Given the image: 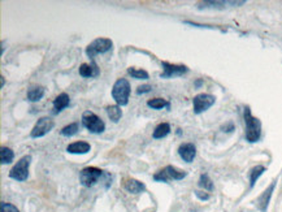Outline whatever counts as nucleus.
<instances>
[{
    "mask_svg": "<svg viewBox=\"0 0 282 212\" xmlns=\"http://www.w3.org/2000/svg\"><path fill=\"white\" fill-rule=\"evenodd\" d=\"M171 133V125L168 122H161L159 125L155 128L152 133V137L155 140H161V138H165Z\"/></svg>",
    "mask_w": 282,
    "mask_h": 212,
    "instance_id": "a211bd4d",
    "label": "nucleus"
},
{
    "mask_svg": "<svg viewBox=\"0 0 282 212\" xmlns=\"http://www.w3.org/2000/svg\"><path fill=\"white\" fill-rule=\"evenodd\" d=\"M244 124H246V140L251 143H255L261 136V122L258 118L252 116L248 107L244 108Z\"/></svg>",
    "mask_w": 282,
    "mask_h": 212,
    "instance_id": "f257e3e1",
    "label": "nucleus"
},
{
    "mask_svg": "<svg viewBox=\"0 0 282 212\" xmlns=\"http://www.w3.org/2000/svg\"><path fill=\"white\" fill-rule=\"evenodd\" d=\"M54 126L55 121L52 118H48V116H43V118H41L38 121L35 122L34 128L31 129L30 137L31 138H42L46 134H48L54 129Z\"/></svg>",
    "mask_w": 282,
    "mask_h": 212,
    "instance_id": "6e6552de",
    "label": "nucleus"
},
{
    "mask_svg": "<svg viewBox=\"0 0 282 212\" xmlns=\"http://www.w3.org/2000/svg\"><path fill=\"white\" fill-rule=\"evenodd\" d=\"M0 78H1V87H3L4 84H5V81H4V77H3V76L0 77Z\"/></svg>",
    "mask_w": 282,
    "mask_h": 212,
    "instance_id": "c85d7f7f",
    "label": "nucleus"
},
{
    "mask_svg": "<svg viewBox=\"0 0 282 212\" xmlns=\"http://www.w3.org/2000/svg\"><path fill=\"white\" fill-rule=\"evenodd\" d=\"M82 125L91 134H102L106 130V124L103 120L91 111H85L82 114Z\"/></svg>",
    "mask_w": 282,
    "mask_h": 212,
    "instance_id": "7ed1b4c3",
    "label": "nucleus"
},
{
    "mask_svg": "<svg viewBox=\"0 0 282 212\" xmlns=\"http://www.w3.org/2000/svg\"><path fill=\"white\" fill-rule=\"evenodd\" d=\"M276 182H272L271 186L267 188V190L264 191L259 198H258V207H259L260 211L265 212L268 209V205H269V201H271L272 193H273V190H275Z\"/></svg>",
    "mask_w": 282,
    "mask_h": 212,
    "instance_id": "2eb2a0df",
    "label": "nucleus"
},
{
    "mask_svg": "<svg viewBox=\"0 0 282 212\" xmlns=\"http://www.w3.org/2000/svg\"><path fill=\"white\" fill-rule=\"evenodd\" d=\"M30 163H31L30 155L22 156V158L13 165V168L9 170V177H11L12 180H16V181L20 182L27 180V177H29V167H30Z\"/></svg>",
    "mask_w": 282,
    "mask_h": 212,
    "instance_id": "20e7f679",
    "label": "nucleus"
},
{
    "mask_svg": "<svg viewBox=\"0 0 282 212\" xmlns=\"http://www.w3.org/2000/svg\"><path fill=\"white\" fill-rule=\"evenodd\" d=\"M152 90V87L150 86V85H143V86H139L137 89V94H146V93H150V91Z\"/></svg>",
    "mask_w": 282,
    "mask_h": 212,
    "instance_id": "bb28decb",
    "label": "nucleus"
},
{
    "mask_svg": "<svg viewBox=\"0 0 282 212\" xmlns=\"http://www.w3.org/2000/svg\"><path fill=\"white\" fill-rule=\"evenodd\" d=\"M130 96V84L126 78H118L112 87V98L117 106H128Z\"/></svg>",
    "mask_w": 282,
    "mask_h": 212,
    "instance_id": "f03ea898",
    "label": "nucleus"
},
{
    "mask_svg": "<svg viewBox=\"0 0 282 212\" xmlns=\"http://www.w3.org/2000/svg\"><path fill=\"white\" fill-rule=\"evenodd\" d=\"M113 42L109 38H96L86 47V55L90 59H94L99 53H106L111 51Z\"/></svg>",
    "mask_w": 282,
    "mask_h": 212,
    "instance_id": "423d86ee",
    "label": "nucleus"
},
{
    "mask_svg": "<svg viewBox=\"0 0 282 212\" xmlns=\"http://www.w3.org/2000/svg\"><path fill=\"white\" fill-rule=\"evenodd\" d=\"M163 67V72H161V78H174V77H181L189 72V68L186 65H177L171 64L168 61H163L161 63Z\"/></svg>",
    "mask_w": 282,
    "mask_h": 212,
    "instance_id": "9d476101",
    "label": "nucleus"
},
{
    "mask_svg": "<svg viewBox=\"0 0 282 212\" xmlns=\"http://www.w3.org/2000/svg\"><path fill=\"white\" fill-rule=\"evenodd\" d=\"M3 52H4V41L1 42V55H3Z\"/></svg>",
    "mask_w": 282,
    "mask_h": 212,
    "instance_id": "c756f323",
    "label": "nucleus"
},
{
    "mask_svg": "<svg viewBox=\"0 0 282 212\" xmlns=\"http://www.w3.org/2000/svg\"><path fill=\"white\" fill-rule=\"evenodd\" d=\"M91 150V146L87 142H84V141H78V142H73L66 147V151L69 154H76V155H84V154H87L88 151Z\"/></svg>",
    "mask_w": 282,
    "mask_h": 212,
    "instance_id": "ddd939ff",
    "label": "nucleus"
},
{
    "mask_svg": "<svg viewBox=\"0 0 282 212\" xmlns=\"http://www.w3.org/2000/svg\"><path fill=\"white\" fill-rule=\"evenodd\" d=\"M178 155L181 156V159L186 163H191L193 160L195 159L196 156V147H195L194 143H182L178 147Z\"/></svg>",
    "mask_w": 282,
    "mask_h": 212,
    "instance_id": "9b49d317",
    "label": "nucleus"
},
{
    "mask_svg": "<svg viewBox=\"0 0 282 212\" xmlns=\"http://www.w3.org/2000/svg\"><path fill=\"white\" fill-rule=\"evenodd\" d=\"M106 111H107L108 118H109V120H111L112 122H118L121 120L122 111L121 107L117 106V104H116V106H108Z\"/></svg>",
    "mask_w": 282,
    "mask_h": 212,
    "instance_id": "412c9836",
    "label": "nucleus"
},
{
    "mask_svg": "<svg viewBox=\"0 0 282 212\" xmlns=\"http://www.w3.org/2000/svg\"><path fill=\"white\" fill-rule=\"evenodd\" d=\"M186 176L187 172H185V170L178 169V168L173 167V165H167L165 168L159 170L157 173L153 174V180L157 182H168L171 180L179 181V180H183Z\"/></svg>",
    "mask_w": 282,
    "mask_h": 212,
    "instance_id": "39448f33",
    "label": "nucleus"
},
{
    "mask_svg": "<svg viewBox=\"0 0 282 212\" xmlns=\"http://www.w3.org/2000/svg\"><path fill=\"white\" fill-rule=\"evenodd\" d=\"M70 104V98H69V95L66 93H61L55 98L54 100V111H52V114L57 115L63 112V111L66 108V107Z\"/></svg>",
    "mask_w": 282,
    "mask_h": 212,
    "instance_id": "4468645a",
    "label": "nucleus"
},
{
    "mask_svg": "<svg viewBox=\"0 0 282 212\" xmlns=\"http://www.w3.org/2000/svg\"><path fill=\"white\" fill-rule=\"evenodd\" d=\"M44 87L43 86H38V85H35V86L29 87V90H27V100L29 102H39L41 99L43 98V95H44Z\"/></svg>",
    "mask_w": 282,
    "mask_h": 212,
    "instance_id": "f3484780",
    "label": "nucleus"
},
{
    "mask_svg": "<svg viewBox=\"0 0 282 212\" xmlns=\"http://www.w3.org/2000/svg\"><path fill=\"white\" fill-rule=\"evenodd\" d=\"M80 130V125H78V122H72V124H69V125L64 126V128L60 130V134L63 137H73L76 136L77 133Z\"/></svg>",
    "mask_w": 282,
    "mask_h": 212,
    "instance_id": "5701e85b",
    "label": "nucleus"
},
{
    "mask_svg": "<svg viewBox=\"0 0 282 212\" xmlns=\"http://www.w3.org/2000/svg\"><path fill=\"white\" fill-rule=\"evenodd\" d=\"M0 212H20L17 210V207L11 203H7V202H1L0 203Z\"/></svg>",
    "mask_w": 282,
    "mask_h": 212,
    "instance_id": "a878e982",
    "label": "nucleus"
},
{
    "mask_svg": "<svg viewBox=\"0 0 282 212\" xmlns=\"http://www.w3.org/2000/svg\"><path fill=\"white\" fill-rule=\"evenodd\" d=\"M104 176V170L96 167H86L80 172V182L85 188H91Z\"/></svg>",
    "mask_w": 282,
    "mask_h": 212,
    "instance_id": "0eeeda50",
    "label": "nucleus"
},
{
    "mask_svg": "<svg viewBox=\"0 0 282 212\" xmlns=\"http://www.w3.org/2000/svg\"><path fill=\"white\" fill-rule=\"evenodd\" d=\"M195 195H196L199 199H202V201H207V199H210V194L203 193V191H195Z\"/></svg>",
    "mask_w": 282,
    "mask_h": 212,
    "instance_id": "cd10ccee",
    "label": "nucleus"
},
{
    "mask_svg": "<svg viewBox=\"0 0 282 212\" xmlns=\"http://www.w3.org/2000/svg\"><path fill=\"white\" fill-rule=\"evenodd\" d=\"M13 159H15V152H13L12 148L5 147V146L0 148V163L3 164V165L4 164L12 163Z\"/></svg>",
    "mask_w": 282,
    "mask_h": 212,
    "instance_id": "aec40b11",
    "label": "nucleus"
},
{
    "mask_svg": "<svg viewBox=\"0 0 282 212\" xmlns=\"http://www.w3.org/2000/svg\"><path fill=\"white\" fill-rule=\"evenodd\" d=\"M199 186L206 190V191H212L214 190V182H212L208 174H202L200 176V178H199Z\"/></svg>",
    "mask_w": 282,
    "mask_h": 212,
    "instance_id": "393cba45",
    "label": "nucleus"
},
{
    "mask_svg": "<svg viewBox=\"0 0 282 212\" xmlns=\"http://www.w3.org/2000/svg\"><path fill=\"white\" fill-rule=\"evenodd\" d=\"M99 68L96 67L95 63H91V64H84L80 67V76L85 77V78H92V77L99 76Z\"/></svg>",
    "mask_w": 282,
    "mask_h": 212,
    "instance_id": "dca6fc26",
    "label": "nucleus"
},
{
    "mask_svg": "<svg viewBox=\"0 0 282 212\" xmlns=\"http://www.w3.org/2000/svg\"><path fill=\"white\" fill-rule=\"evenodd\" d=\"M216 102V98L211 94H198L195 95L193 99V107H194V114L200 115L203 112H206L207 110H210L211 107L214 106Z\"/></svg>",
    "mask_w": 282,
    "mask_h": 212,
    "instance_id": "1a4fd4ad",
    "label": "nucleus"
},
{
    "mask_svg": "<svg viewBox=\"0 0 282 212\" xmlns=\"http://www.w3.org/2000/svg\"><path fill=\"white\" fill-rule=\"evenodd\" d=\"M122 185H124V189L130 194H141L146 190L145 184L138 181L135 178H126Z\"/></svg>",
    "mask_w": 282,
    "mask_h": 212,
    "instance_id": "f8f14e48",
    "label": "nucleus"
},
{
    "mask_svg": "<svg viewBox=\"0 0 282 212\" xmlns=\"http://www.w3.org/2000/svg\"><path fill=\"white\" fill-rule=\"evenodd\" d=\"M264 172H265V167H263V165H256V167H254L250 170V186H251V188H254L255 182L258 181V178H259Z\"/></svg>",
    "mask_w": 282,
    "mask_h": 212,
    "instance_id": "4be33fe9",
    "label": "nucleus"
},
{
    "mask_svg": "<svg viewBox=\"0 0 282 212\" xmlns=\"http://www.w3.org/2000/svg\"><path fill=\"white\" fill-rule=\"evenodd\" d=\"M147 106L152 110H163V108H171V103L164 98H153L147 102Z\"/></svg>",
    "mask_w": 282,
    "mask_h": 212,
    "instance_id": "6ab92c4d",
    "label": "nucleus"
},
{
    "mask_svg": "<svg viewBox=\"0 0 282 212\" xmlns=\"http://www.w3.org/2000/svg\"><path fill=\"white\" fill-rule=\"evenodd\" d=\"M128 73H129L133 78H135V80H149L150 78L149 73L146 72L145 69H138L131 67V68L128 69Z\"/></svg>",
    "mask_w": 282,
    "mask_h": 212,
    "instance_id": "b1692460",
    "label": "nucleus"
}]
</instances>
